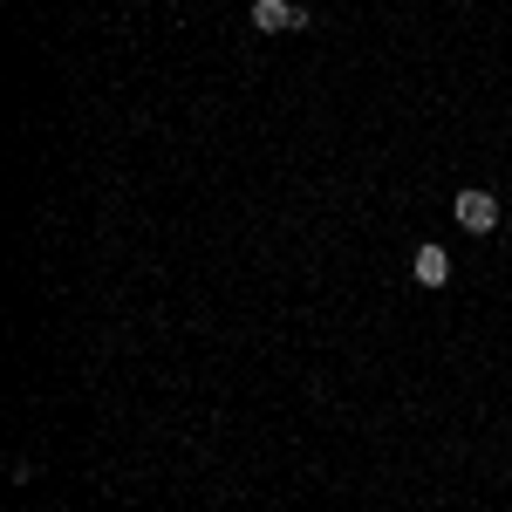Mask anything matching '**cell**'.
<instances>
[{
  "label": "cell",
  "mask_w": 512,
  "mask_h": 512,
  "mask_svg": "<svg viewBox=\"0 0 512 512\" xmlns=\"http://www.w3.org/2000/svg\"><path fill=\"white\" fill-rule=\"evenodd\" d=\"M253 28H260V35H308L315 14L294 7V0H253Z\"/></svg>",
  "instance_id": "6da1fadb"
},
{
  "label": "cell",
  "mask_w": 512,
  "mask_h": 512,
  "mask_svg": "<svg viewBox=\"0 0 512 512\" xmlns=\"http://www.w3.org/2000/svg\"><path fill=\"white\" fill-rule=\"evenodd\" d=\"M451 219H458V226H465L472 239H478V233H492V226H499V198L472 185V192H458V198H451Z\"/></svg>",
  "instance_id": "7a4b0ae2"
},
{
  "label": "cell",
  "mask_w": 512,
  "mask_h": 512,
  "mask_svg": "<svg viewBox=\"0 0 512 512\" xmlns=\"http://www.w3.org/2000/svg\"><path fill=\"white\" fill-rule=\"evenodd\" d=\"M410 274H417V287H444V280H451V253L424 239V246L410 253Z\"/></svg>",
  "instance_id": "3957f363"
}]
</instances>
